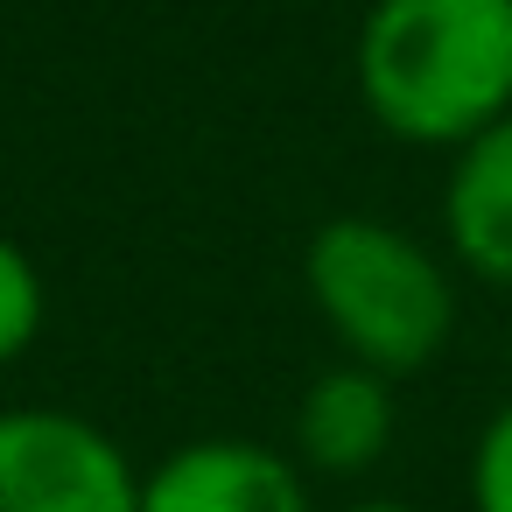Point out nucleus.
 <instances>
[{
  "instance_id": "2",
  "label": "nucleus",
  "mask_w": 512,
  "mask_h": 512,
  "mask_svg": "<svg viewBox=\"0 0 512 512\" xmlns=\"http://www.w3.org/2000/svg\"><path fill=\"white\" fill-rule=\"evenodd\" d=\"M302 295H309L316 323L330 330L337 358L372 365L393 386L428 372L456 337L449 260L428 239H414L372 211H337L309 232Z\"/></svg>"
},
{
  "instance_id": "7",
  "label": "nucleus",
  "mask_w": 512,
  "mask_h": 512,
  "mask_svg": "<svg viewBox=\"0 0 512 512\" xmlns=\"http://www.w3.org/2000/svg\"><path fill=\"white\" fill-rule=\"evenodd\" d=\"M43 323H50V288H43V267L29 260V246H22V239L0 232V372L22 365V358L36 351Z\"/></svg>"
},
{
  "instance_id": "1",
  "label": "nucleus",
  "mask_w": 512,
  "mask_h": 512,
  "mask_svg": "<svg viewBox=\"0 0 512 512\" xmlns=\"http://www.w3.org/2000/svg\"><path fill=\"white\" fill-rule=\"evenodd\" d=\"M351 78L379 134L456 155L512 113V0H372Z\"/></svg>"
},
{
  "instance_id": "9",
  "label": "nucleus",
  "mask_w": 512,
  "mask_h": 512,
  "mask_svg": "<svg viewBox=\"0 0 512 512\" xmlns=\"http://www.w3.org/2000/svg\"><path fill=\"white\" fill-rule=\"evenodd\" d=\"M337 512H421V505H407V498H344Z\"/></svg>"
},
{
  "instance_id": "3",
  "label": "nucleus",
  "mask_w": 512,
  "mask_h": 512,
  "mask_svg": "<svg viewBox=\"0 0 512 512\" xmlns=\"http://www.w3.org/2000/svg\"><path fill=\"white\" fill-rule=\"evenodd\" d=\"M141 470L78 407H0V512H134Z\"/></svg>"
},
{
  "instance_id": "4",
  "label": "nucleus",
  "mask_w": 512,
  "mask_h": 512,
  "mask_svg": "<svg viewBox=\"0 0 512 512\" xmlns=\"http://www.w3.org/2000/svg\"><path fill=\"white\" fill-rule=\"evenodd\" d=\"M134 512H316L309 477L260 435H197L141 470Z\"/></svg>"
},
{
  "instance_id": "6",
  "label": "nucleus",
  "mask_w": 512,
  "mask_h": 512,
  "mask_svg": "<svg viewBox=\"0 0 512 512\" xmlns=\"http://www.w3.org/2000/svg\"><path fill=\"white\" fill-rule=\"evenodd\" d=\"M442 239H449V260L470 281L512 295V113L449 155Z\"/></svg>"
},
{
  "instance_id": "8",
  "label": "nucleus",
  "mask_w": 512,
  "mask_h": 512,
  "mask_svg": "<svg viewBox=\"0 0 512 512\" xmlns=\"http://www.w3.org/2000/svg\"><path fill=\"white\" fill-rule=\"evenodd\" d=\"M463 498L470 512H512V400H498L470 442V470H463Z\"/></svg>"
},
{
  "instance_id": "5",
  "label": "nucleus",
  "mask_w": 512,
  "mask_h": 512,
  "mask_svg": "<svg viewBox=\"0 0 512 512\" xmlns=\"http://www.w3.org/2000/svg\"><path fill=\"white\" fill-rule=\"evenodd\" d=\"M400 435V393L386 372L372 365H323L302 400H295V428H288V456L302 463V477H330V484H358L393 456Z\"/></svg>"
},
{
  "instance_id": "10",
  "label": "nucleus",
  "mask_w": 512,
  "mask_h": 512,
  "mask_svg": "<svg viewBox=\"0 0 512 512\" xmlns=\"http://www.w3.org/2000/svg\"><path fill=\"white\" fill-rule=\"evenodd\" d=\"M505 351H512V323H505Z\"/></svg>"
}]
</instances>
